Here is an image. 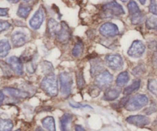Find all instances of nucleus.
Returning a JSON list of instances; mask_svg holds the SVG:
<instances>
[{
  "label": "nucleus",
  "mask_w": 157,
  "mask_h": 131,
  "mask_svg": "<svg viewBox=\"0 0 157 131\" xmlns=\"http://www.w3.org/2000/svg\"><path fill=\"white\" fill-rule=\"evenodd\" d=\"M73 116L71 114H64L60 119L61 131H70V125L71 123Z\"/></svg>",
  "instance_id": "dca6fc26"
},
{
  "label": "nucleus",
  "mask_w": 157,
  "mask_h": 131,
  "mask_svg": "<svg viewBox=\"0 0 157 131\" xmlns=\"http://www.w3.org/2000/svg\"><path fill=\"white\" fill-rule=\"evenodd\" d=\"M13 127L12 121L0 118V131H11Z\"/></svg>",
  "instance_id": "b1692460"
},
{
  "label": "nucleus",
  "mask_w": 157,
  "mask_h": 131,
  "mask_svg": "<svg viewBox=\"0 0 157 131\" xmlns=\"http://www.w3.org/2000/svg\"><path fill=\"white\" fill-rule=\"evenodd\" d=\"M71 107H74V108H81V107H88V108H92L90 106L87 105V104H78V103L75 102H70Z\"/></svg>",
  "instance_id": "58836bf2"
},
{
  "label": "nucleus",
  "mask_w": 157,
  "mask_h": 131,
  "mask_svg": "<svg viewBox=\"0 0 157 131\" xmlns=\"http://www.w3.org/2000/svg\"><path fill=\"white\" fill-rule=\"evenodd\" d=\"M127 9H128L129 13L130 14V15H133L134 14L138 13V12H140V9L139 6L136 4V2L133 0H130L129 2V3L127 4Z\"/></svg>",
  "instance_id": "a878e982"
},
{
  "label": "nucleus",
  "mask_w": 157,
  "mask_h": 131,
  "mask_svg": "<svg viewBox=\"0 0 157 131\" xmlns=\"http://www.w3.org/2000/svg\"><path fill=\"white\" fill-rule=\"evenodd\" d=\"M129 80H130V76H129L128 72L123 71L121 74H119V75L117 78L116 84L118 87H122L128 83Z\"/></svg>",
  "instance_id": "4be33fe9"
},
{
  "label": "nucleus",
  "mask_w": 157,
  "mask_h": 131,
  "mask_svg": "<svg viewBox=\"0 0 157 131\" xmlns=\"http://www.w3.org/2000/svg\"><path fill=\"white\" fill-rule=\"evenodd\" d=\"M15 131H21V130H20V129H18V130H15Z\"/></svg>",
  "instance_id": "8fccbe9b"
},
{
  "label": "nucleus",
  "mask_w": 157,
  "mask_h": 131,
  "mask_svg": "<svg viewBox=\"0 0 157 131\" xmlns=\"http://www.w3.org/2000/svg\"><path fill=\"white\" fill-rule=\"evenodd\" d=\"M84 44L81 41H78V42L75 44V47H74L73 50H72V55L75 58H78L81 55V54L83 53V51H84Z\"/></svg>",
  "instance_id": "393cba45"
},
{
  "label": "nucleus",
  "mask_w": 157,
  "mask_h": 131,
  "mask_svg": "<svg viewBox=\"0 0 157 131\" xmlns=\"http://www.w3.org/2000/svg\"><path fill=\"white\" fill-rule=\"evenodd\" d=\"M41 69H42V71L45 74L48 73V74L52 73L54 71L53 66H52V64H51L49 61H43V62L41 64Z\"/></svg>",
  "instance_id": "c756f323"
},
{
  "label": "nucleus",
  "mask_w": 157,
  "mask_h": 131,
  "mask_svg": "<svg viewBox=\"0 0 157 131\" xmlns=\"http://www.w3.org/2000/svg\"><path fill=\"white\" fill-rule=\"evenodd\" d=\"M121 1H122L123 2H127L128 1V0H121Z\"/></svg>",
  "instance_id": "09e8293b"
},
{
  "label": "nucleus",
  "mask_w": 157,
  "mask_h": 131,
  "mask_svg": "<svg viewBox=\"0 0 157 131\" xmlns=\"http://www.w3.org/2000/svg\"><path fill=\"white\" fill-rule=\"evenodd\" d=\"M100 93H101V89H100L98 87H97V86L96 87H91L90 91H89V94H90L92 98L98 97V95L100 94Z\"/></svg>",
  "instance_id": "e433bc0d"
},
{
  "label": "nucleus",
  "mask_w": 157,
  "mask_h": 131,
  "mask_svg": "<svg viewBox=\"0 0 157 131\" xmlns=\"http://www.w3.org/2000/svg\"><path fill=\"white\" fill-rule=\"evenodd\" d=\"M105 63L110 69L121 70L124 67V60L122 57L117 54H110L106 56Z\"/></svg>",
  "instance_id": "423d86ee"
},
{
  "label": "nucleus",
  "mask_w": 157,
  "mask_h": 131,
  "mask_svg": "<svg viewBox=\"0 0 157 131\" xmlns=\"http://www.w3.org/2000/svg\"><path fill=\"white\" fill-rule=\"evenodd\" d=\"M61 84V93L63 97L67 98L71 93L73 86V77L69 72H61L59 76Z\"/></svg>",
  "instance_id": "20e7f679"
},
{
  "label": "nucleus",
  "mask_w": 157,
  "mask_h": 131,
  "mask_svg": "<svg viewBox=\"0 0 157 131\" xmlns=\"http://www.w3.org/2000/svg\"><path fill=\"white\" fill-rule=\"evenodd\" d=\"M75 131H86L85 129L81 125H75Z\"/></svg>",
  "instance_id": "79ce46f5"
},
{
  "label": "nucleus",
  "mask_w": 157,
  "mask_h": 131,
  "mask_svg": "<svg viewBox=\"0 0 157 131\" xmlns=\"http://www.w3.org/2000/svg\"><path fill=\"white\" fill-rule=\"evenodd\" d=\"M146 72V67L144 64H140L135 67L132 70V74L135 76H140V75H144Z\"/></svg>",
  "instance_id": "7c9ffc66"
},
{
  "label": "nucleus",
  "mask_w": 157,
  "mask_h": 131,
  "mask_svg": "<svg viewBox=\"0 0 157 131\" xmlns=\"http://www.w3.org/2000/svg\"><path fill=\"white\" fill-rule=\"evenodd\" d=\"M148 90L154 94H157V81L150 79L148 81Z\"/></svg>",
  "instance_id": "2f4dec72"
},
{
  "label": "nucleus",
  "mask_w": 157,
  "mask_h": 131,
  "mask_svg": "<svg viewBox=\"0 0 157 131\" xmlns=\"http://www.w3.org/2000/svg\"><path fill=\"white\" fill-rule=\"evenodd\" d=\"M25 67L27 71L30 74H33L34 72L35 71V70H36V66H35L32 58H30V59L27 61Z\"/></svg>",
  "instance_id": "473e14b6"
},
{
  "label": "nucleus",
  "mask_w": 157,
  "mask_h": 131,
  "mask_svg": "<svg viewBox=\"0 0 157 131\" xmlns=\"http://www.w3.org/2000/svg\"><path fill=\"white\" fill-rule=\"evenodd\" d=\"M57 38L61 43L65 44L70 40L71 38V32L69 27L64 21H62L61 24V29L59 32L56 35Z\"/></svg>",
  "instance_id": "f8f14e48"
},
{
  "label": "nucleus",
  "mask_w": 157,
  "mask_h": 131,
  "mask_svg": "<svg viewBox=\"0 0 157 131\" xmlns=\"http://www.w3.org/2000/svg\"><path fill=\"white\" fill-rule=\"evenodd\" d=\"M10 50L11 45L9 40H0V58H5V57L7 56Z\"/></svg>",
  "instance_id": "6ab92c4d"
},
{
  "label": "nucleus",
  "mask_w": 157,
  "mask_h": 131,
  "mask_svg": "<svg viewBox=\"0 0 157 131\" xmlns=\"http://www.w3.org/2000/svg\"><path fill=\"white\" fill-rule=\"evenodd\" d=\"M7 1L9 2H11V3H17L18 1H19V0H7Z\"/></svg>",
  "instance_id": "c03bdc74"
},
{
  "label": "nucleus",
  "mask_w": 157,
  "mask_h": 131,
  "mask_svg": "<svg viewBox=\"0 0 157 131\" xmlns=\"http://www.w3.org/2000/svg\"><path fill=\"white\" fill-rule=\"evenodd\" d=\"M11 40H12V43L14 47L19 48L28 42L29 38L25 32H21V31H17L12 35Z\"/></svg>",
  "instance_id": "9b49d317"
},
{
  "label": "nucleus",
  "mask_w": 157,
  "mask_h": 131,
  "mask_svg": "<svg viewBox=\"0 0 157 131\" xmlns=\"http://www.w3.org/2000/svg\"><path fill=\"white\" fill-rule=\"evenodd\" d=\"M128 124L135 125L136 127H145V126L150 124V121L147 117L144 116V115H133L130 116L126 119Z\"/></svg>",
  "instance_id": "9d476101"
},
{
  "label": "nucleus",
  "mask_w": 157,
  "mask_h": 131,
  "mask_svg": "<svg viewBox=\"0 0 157 131\" xmlns=\"http://www.w3.org/2000/svg\"><path fill=\"white\" fill-rule=\"evenodd\" d=\"M22 1L25 2H32L33 0H22Z\"/></svg>",
  "instance_id": "de8ad7c7"
},
{
  "label": "nucleus",
  "mask_w": 157,
  "mask_h": 131,
  "mask_svg": "<svg viewBox=\"0 0 157 131\" xmlns=\"http://www.w3.org/2000/svg\"><path fill=\"white\" fill-rule=\"evenodd\" d=\"M42 126L48 131H56L55 128V121L52 117H46L41 121Z\"/></svg>",
  "instance_id": "aec40b11"
},
{
  "label": "nucleus",
  "mask_w": 157,
  "mask_h": 131,
  "mask_svg": "<svg viewBox=\"0 0 157 131\" xmlns=\"http://www.w3.org/2000/svg\"><path fill=\"white\" fill-rule=\"evenodd\" d=\"M35 131H45L44 130H43V129H41V127H38L36 128V130H35Z\"/></svg>",
  "instance_id": "a18cd8bd"
},
{
  "label": "nucleus",
  "mask_w": 157,
  "mask_h": 131,
  "mask_svg": "<svg viewBox=\"0 0 157 131\" xmlns=\"http://www.w3.org/2000/svg\"><path fill=\"white\" fill-rule=\"evenodd\" d=\"M139 1H140V2L141 3V4L144 5L146 3V1H147V0H139Z\"/></svg>",
  "instance_id": "49530a36"
},
{
  "label": "nucleus",
  "mask_w": 157,
  "mask_h": 131,
  "mask_svg": "<svg viewBox=\"0 0 157 131\" xmlns=\"http://www.w3.org/2000/svg\"><path fill=\"white\" fill-rule=\"evenodd\" d=\"M47 25L48 33L50 34L51 35H52V36H54V35L56 36V35L58 34V32H59L60 29H61V25H60L56 20L54 19V18H50V19H48V21Z\"/></svg>",
  "instance_id": "f3484780"
},
{
  "label": "nucleus",
  "mask_w": 157,
  "mask_h": 131,
  "mask_svg": "<svg viewBox=\"0 0 157 131\" xmlns=\"http://www.w3.org/2000/svg\"><path fill=\"white\" fill-rule=\"evenodd\" d=\"M32 11V6H29L25 4H21L18 6V11H17V15L21 18H26L29 16V13Z\"/></svg>",
  "instance_id": "412c9836"
},
{
  "label": "nucleus",
  "mask_w": 157,
  "mask_h": 131,
  "mask_svg": "<svg viewBox=\"0 0 157 131\" xmlns=\"http://www.w3.org/2000/svg\"><path fill=\"white\" fill-rule=\"evenodd\" d=\"M77 84H78V88L82 89L85 85V80L84 78V74H83L82 69H79L76 73Z\"/></svg>",
  "instance_id": "cd10ccee"
},
{
  "label": "nucleus",
  "mask_w": 157,
  "mask_h": 131,
  "mask_svg": "<svg viewBox=\"0 0 157 131\" xmlns=\"http://www.w3.org/2000/svg\"><path fill=\"white\" fill-rule=\"evenodd\" d=\"M10 68L18 75H23V64L21 59L15 56H12L8 59Z\"/></svg>",
  "instance_id": "ddd939ff"
},
{
  "label": "nucleus",
  "mask_w": 157,
  "mask_h": 131,
  "mask_svg": "<svg viewBox=\"0 0 157 131\" xmlns=\"http://www.w3.org/2000/svg\"><path fill=\"white\" fill-rule=\"evenodd\" d=\"M149 10L153 15H157V3L156 0H150V5L149 6Z\"/></svg>",
  "instance_id": "72a5a7b5"
},
{
  "label": "nucleus",
  "mask_w": 157,
  "mask_h": 131,
  "mask_svg": "<svg viewBox=\"0 0 157 131\" xmlns=\"http://www.w3.org/2000/svg\"><path fill=\"white\" fill-rule=\"evenodd\" d=\"M102 11L103 15L105 18L118 17L125 14L124 8L116 1H112L104 5L102 7Z\"/></svg>",
  "instance_id": "7ed1b4c3"
},
{
  "label": "nucleus",
  "mask_w": 157,
  "mask_h": 131,
  "mask_svg": "<svg viewBox=\"0 0 157 131\" xmlns=\"http://www.w3.org/2000/svg\"><path fill=\"white\" fill-rule=\"evenodd\" d=\"M152 62H153V67L155 68H157V51H155L154 54H153V58H152Z\"/></svg>",
  "instance_id": "ea45409f"
},
{
  "label": "nucleus",
  "mask_w": 157,
  "mask_h": 131,
  "mask_svg": "<svg viewBox=\"0 0 157 131\" xmlns=\"http://www.w3.org/2000/svg\"><path fill=\"white\" fill-rule=\"evenodd\" d=\"M156 111V104H154V103H153V104H152L148 108H147L145 110H144L145 114L147 115L152 114L154 113V112Z\"/></svg>",
  "instance_id": "4c0bfd02"
},
{
  "label": "nucleus",
  "mask_w": 157,
  "mask_h": 131,
  "mask_svg": "<svg viewBox=\"0 0 157 131\" xmlns=\"http://www.w3.org/2000/svg\"><path fill=\"white\" fill-rule=\"evenodd\" d=\"M104 69V64L99 58H94L90 61V74L92 77L97 76Z\"/></svg>",
  "instance_id": "2eb2a0df"
},
{
  "label": "nucleus",
  "mask_w": 157,
  "mask_h": 131,
  "mask_svg": "<svg viewBox=\"0 0 157 131\" xmlns=\"http://www.w3.org/2000/svg\"><path fill=\"white\" fill-rule=\"evenodd\" d=\"M99 32L103 36L114 37L119 34V29L112 22H106L100 27Z\"/></svg>",
  "instance_id": "1a4fd4ad"
},
{
  "label": "nucleus",
  "mask_w": 157,
  "mask_h": 131,
  "mask_svg": "<svg viewBox=\"0 0 157 131\" xmlns=\"http://www.w3.org/2000/svg\"><path fill=\"white\" fill-rule=\"evenodd\" d=\"M140 84H141L140 80H135V81H133L130 85L127 86V87L124 89V94L125 95L131 94L132 93H133V92L139 90L140 87Z\"/></svg>",
  "instance_id": "5701e85b"
},
{
  "label": "nucleus",
  "mask_w": 157,
  "mask_h": 131,
  "mask_svg": "<svg viewBox=\"0 0 157 131\" xmlns=\"http://www.w3.org/2000/svg\"><path fill=\"white\" fill-rule=\"evenodd\" d=\"M11 27V24L7 21H2L0 20V33L4 31H6Z\"/></svg>",
  "instance_id": "f704fd0d"
},
{
  "label": "nucleus",
  "mask_w": 157,
  "mask_h": 131,
  "mask_svg": "<svg viewBox=\"0 0 157 131\" xmlns=\"http://www.w3.org/2000/svg\"><path fill=\"white\" fill-rule=\"evenodd\" d=\"M4 98H5L4 93H3V91H0V106H1L2 104L3 101H4Z\"/></svg>",
  "instance_id": "37998d69"
},
{
  "label": "nucleus",
  "mask_w": 157,
  "mask_h": 131,
  "mask_svg": "<svg viewBox=\"0 0 157 131\" xmlns=\"http://www.w3.org/2000/svg\"><path fill=\"white\" fill-rule=\"evenodd\" d=\"M146 26L150 30H157V17L151 16L146 21Z\"/></svg>",
  "instance_id": "c85d7f7f"
},
{
  "label": "nucleus",
  "mask_w": 157,
  "mask_h": 131,
  "mask_svg": "<svg viewBox=\"0 0 157 131\" xmlns=\"http://www.w3.org/2000/svg\"><path fill=\"white\" fill-rule=\"evenodd\" d=\"M41 87L50 97L57 96L58 94V86L55 74L51 73L46 75L41 81Z\"/></svg>",
  "instance_id": "f257e3e1"
},
{
  "label": "nucleus",
  "mask_w": 157,
  "mask_h": 131,
  "mask_svg": "<svg viewBox=\"0 0 157 131\" xmlns=\"http://www.w3.org/2000/svg\"><path fill=\"white\" fill-rule=\"evenodd\" d=\"M3 93L6 94L8 96L12 98H18V99H24L29 97V94L26 92L21 91L19 89L13 88V87H5L3 89Z\"/></svg>",
  "instance_id": "4468645a"
},
{
  "label": "nucleus",
  "mask_w": 157,
  "mask_h": 131,
  "mask_svg": "<svg viewBox=\"0 0 157 131\" xmlns=\"http://www.w3.org/2000/svg\"><path fill=\"white\" fill-rule=\"evenodd\" d=\"M146 51V46L142 41L136 40L132 43L127 52V55L133 58H139L143 56Z\"/></svg>",
  "instance_id": "0eeeda50"
},
{
  "label": "nucleus",
  "mask_w": 157,
  "mask_h": 131,
  "mask_svg": "<svg viewBox=\"0 0 157 131\" xmlns=\"http://www.w3.org/2000/svg\"><path fill=\"white\" fill-rule=\"evenodd\" d=\"M121 94V91L117 88H109L104 93L103 99L107 101H112L116 100L117 98H119Z\"/></svg>",
  "instance_id": "a211bd4d"
},
{
  "label": "nucleus",
  "mask_w": 157,
  "mask_h": 131,
  "mask_svg": "<svg viewBox=\"0 0 157 131\" xmlns=\"http://www.w3.org/2000/svg\"><path fill=\"white\" fill-rule=\"evenodd\" d=\"M44 19V10L42 7H40L35 12L33 16L29 20V25L31 28L35 30H38L42 25Z\"/></svg>",
  "instance_id": "6e6552de"
},
{
  "label": "nucleus",
  "mask_w": 157,
  "mask_h": 131,
  "mask_svg": "<svg viewBox=\"0 0 157 131\" xmlns=\"http://www.w3.org/2000/svg\"><path fill=\"white\" fill-rule=\"evenodd\" d=\"M8 14H9V9L0 8V16H7Z\"/></svg>",
  "instance_id": "a19ab883"
},
{
  "label": "nucleus",
  "mask_w": 157,
  "mask_h": 131,
  "mask_svg": "<svg viewBox=\"0 0 157 131\" xmlns=\"http://www.w3.org/2000/svg\"><path fill=\"white\" fill-rule=\"evenodd\" d=\"M0 67L2 68L3 72L6 75H11V68L9 65L5 64L3 61H0Z\"/></svg>",
  "instance_id": "c9c22d12"
},
{
  "label": "nucleus",
  "mask_w": 157,
  "mask_h": 131,
  "mask_svg": "<svg viewBox=\"0 0 157 131\" xmlns=\"http://www.w3.org/2000/svg\"><path fill=\"white\" fill-rule=\"evenodd\" d=\"M130 20H131L132 24L133 25L141 24V23L145 20V15H144L141 12H138V13L131 15Z\"/></svg>",
  "instance_id": "bb28decb"
},
{
  "label": "nucleus",
  "mask_w": 157,
  "mask_h": 131,
  "mask_svg": "<svg viewBox=\"0 0 157 131\" xmlns=\"http://www.w3.org/2000/svg\"><path fill=\"white\" fill-rule=\"evenodd\" d=\"M148 103L149 98L147 95L138 94L128 100L125 107L129 111H136L147 106Z\"/></svg>",
  "instance_id": "f03ea898"
},
{
  "label": "nucleus",
  "mask_w": 157,
  "mask_h": 131,
  "mask_svg": "<svg viewBox=\"0 0 157 131\" xmlns=\"http://www.w3.org/2000/svg\"><path fill=\"white\" fill-rule=\"evenodd\" d=\"M113 75L109 72V71L104 70L96 76L95 84L97 87H98L101 90L102 88L108 87L113 83Z\"/></svg>",
  "instance_id": "39448f33"
}]
</instances>
